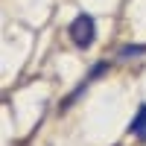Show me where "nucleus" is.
<instances>
[{
    "instance_id": "1",
    "label": "nucleus",
    "mask_w": 146,
    "mask_h": 146,
    "mask_svg": "<svg viewBox=\"0 0 146 146\" xmlns=\"http://www.w3.org/2000/svg\"><path fill=\"white\" fill-rule=\"evenodd\" d=\"M67 32H70V38H73V44L76 47H91L94 41H96V23H94V18L91 15H76L70 21V27H67Z\"/></svg>"
},
{
    "instance_id": "2",
    "label": "nucleus",
    "mask_w": 146,
    "mask_h": 146,
    "mask_svg": "<svg viewBox=\"0 0 146 146\" xmlns=\"http://www.w3.org/2000/svg\"><path fill=\"white\" fill-rule=\"evenodd\" d=\"M129 131H131L135 137L146 140V105H140V108H137V114H135V120H131Z\"/></svg>"
},
{
    "instance_id": "3",
    "label": "nucleus",
    "mask_w": 146,
    "mask_h": 146,
    "mask_svg": "<svg viewBox=\"0 0 146 146\" xmlns=\"http://www.w3.org/2000/svg\"><path fill=\"white\" fill-rule=\"evenodd\" d=\"M146 53V44H129L120 50V58H131V56H143Z\"/></svg>"
}]
</instances>
